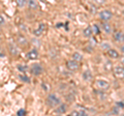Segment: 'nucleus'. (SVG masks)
<instances>
[{
  "label": "nucleus",
  "mask_w": 124,
  "mask_h": 116,
  "mask_svg": "<svg viewBox=\"0 0 124 116\" xmlns=\"http://www.w3.org/2000/svg\"><path fill=\"white\" fill-rule=\"evenodd\" d=\"M60 103H61V99L54 93L49 94L48 98H46V105L51 108H55L57 106H59Z\"/></svg>",
  "instance_id": "1"
},
{
  "label": "nucleus",
  "mask_w": 124,
  "mask_h": 116,
  "mask_svg": "<svg viewBox=\"0 0 124 116\" xmlns=\"http://www.w3.org/2000/svg\"><path fill=\"white\" fill-rule=\"evenodd\" d=\"M114 75L117 79H124V66L123 65H116L114 67Z\"/></svg>",
  "instance_id": "2"
},
{
  "label": "nucleus",
  "mask_w": 124,
  "mask_h": 116,
  "mask_svg": "<svg viewBox=\"0 0 124 116\" xmlns=\"http://www.w3.org/2000/svg\"><path fill=\"white\" fill-rule=\"evenodd\" d=\"M112 17H113V14H112V11L108 10V9H103L99 13V18L100 20H102L103 22H107V21H110Z\"/></svg>",
  "instance_id": "3"
},
{
  "label": "nucleus",
  "mask_w": 124,
  "mask_h": 116,
  "mask_svg": "<svg viewBox=\"0 0 124 116\" xmlns=\"http://www.w3.org/2000/svg\"><path fill=\"white\" fill-rule=\"evenodd\" d=\"M66 68L70 72H76L79 69V62L76 60H68L66 61Z\"/></svg>",
  "instance_id": "4"
},
{
  "label": "nucleus",
  "mask_w": 124,
  "mask_h": 116,
  "mask_svg": "<svg viewBox=\"0 0 124 116\" xmlns=\"http://www.w3.org/2000/svg\"><path fill=\"white\" fill-rule=\"evenodd\" d=\"M42 66L40 64H38V63H34L32 64V66H31V73L34 75V76H39L42 74Z\"/></svg>",
  "instance_id": "5"
},
{
  "label": "nucleus",
  "mask_w": 124,
  "mask_h": 116,
  "mask_svg": "<svg viewBox=\"0 0 124 116\" xmlns=\"http://www.w3.org/2000/svg\"><path fill=\"white\" fill-rule=\"evenodd\" d=\"M96 86L101 90H107L110 87V83L107 80H97L96 81Z\"/></svg>",
  "instance_id": "6"
},
{
  "label": "nucleus",
  "mask_w": 124,
  "mask_h": 116,
  "mask_svg": "<svg viewBox=\"0 0 124 116\" xmlns=\"http://www.w3.org/2000/svg\"><path fill=\"white\" fill-rule=\"evenodd\" d=\"M26 57L28 58V59H30V60H35V59L38 58V51L36 49H32L31 51H29L28 53H27Z\"/></svg>",
  "instance_id": "7"
},
{
  "label": "nucleus",
  "mask_w": 124,
  "mask_h": 116,
  "mask_svg": "<svg viewBox=\"0 0 124 116\" xmlns=\"http://www.w3.org/2000/svg\"><path fill=\"white\" fill-rule=\"evenodd\" d=\"M66 111H67V106H66V104H59V107H57L56 109H55V113L56 114H64V113H66Z\"/></svg>",
  "instance_id": "8"
},
{
  "label": "nucleus",
  "mask_w": 124,
  "mask_h": 116,
  "mask_svg": "<svg viewBox=\"0 0 124 116\" xmlns=\"http://www.w3.org/2000/svg\"><path fill=\"white\" fill-rule=\"evenodd\" d=\"M114 40L117 42H124V32L123 31H117L114 34Z\"/></svg>",
  "instance_id": "9"
},
{
  "label": "nucleus",
  "mask_w": 124,
  "mask_h": 116,
  "mask_svg": "<svg viewBox=\"0 0 124 116\" xmlns=\"http://www.w3.org/2000/svg\"><path fill=\"white\" fill-rule=\"evenodd\" d=\"M108 57H111V58H113V59H118L119 58V53L116 51L115 49H108Z\"/></svg>",
  "instance_id": "10"
},
{
  "label": "nucleus",
  "mask_w": 124,
  "mask_h": 116,
  "mask_svg": "<svg viewBox=\"0 0 124 116\" xmlns=\"http://www.w3.org/2000/svg\"><path fill=\"white\" fill-rule=\"evenodd\" d=\"M101 28L103 30V32H106L107 34L112 33V26L108 23H102L101 24Z\"/></svg>",
  "instance_id": "11"
},
{
  "label": "nucleus",
  "mask_w": 124,
  "mask_h": 116,
  "mask_svg": "<svg viewBox=\"0 0 124 116\" xmlns=\"http://www.w3.org/2000/svg\"><path fill=\"white\" fill-rule=\"evenodd\" d=\"M82 77H83V79L85 80V81H91L92 80V74H91V72L89 71V69H86L84 73H83V75H82Z\"/></svg>",
  "instance_id": "12"
},
{
  "label": "nucleus",
  "mask_w": 124,
  "mask_h": 116,
  "mask_svg": "<svg viewBox=\"0 0 124 116\" xmlns=\"http://www.w3.org/2000/svg\"><path fill=\"white\" fill-rule=\"evenodd\" d=\"M28 7L30 9H37L38 8V4L36 0H28Z\"/></svg>",
  "instance_id": "13"
},
{
  "label": "nucleus",
  "mask_w": 124,
  "mask_h": 116,
  "mask_svg": "<svg viewBox=\"0 0 124 116\" xmlns=\"http://www.w3.org/2000/svg\"><path fill=\"white\" fill-rule=\"evenodd\" d=\"M83 34H84V36H85V37H91V36H92V34H93L92 27H91V26H88L87 28H85Z\"/></svg>",
  "instance_id": "14"
},
{
  "label": "nucleus",
  "mask_w": 124,
  "mask_h": 116,
  "mask_svg": "<svg viewBox=\"0 0 124 116\" xmlns=\"http://www.w3.org/2000/svg\"><path fill=\"white\" fill-rule=\"evenodd\" d=\"M72 59L73 60H76V61H78V62H80V61H82L83 60V55L81 53H79V52H75L72 54Z\"/></svg>",
  "instance_id": "15"
},
{
  "label": "nucleus",
  "mask_w": 124,
  "mask_h": 116,
  "mask_svg": "<svg viewBox=\"0 0 124 116\" xmlns=\"http://www.w3.org/2000/svg\"><path fill=\"white\" fill-rule=\"evenodd\" d=\"M8 48H9V52L13 54V55H17V54H18V49L16 48V46H15V45L8 44Z\"/></svg>",
  "instance_id": "16"
},
{
  "label": "nucleus",
  "mask_w": 124,
  "mask_h": 116,
  "mask_svg": "<svg viewBox=\"0 0 124 116\" xmlns=\"http://www.w3.org/2000/svg\"><path fill=\"white\" fill-rule=\"evenodd\" d=\"M103 67H104L106 71H112V68H113V64H112L111 61H107V62L104 63Z\"/></svg>",
  "instance_id": "17"
},
{
  "label": "nucleus",
  "mask_w": 124,
  "mask_h": 116,
  "mask_svg": "<svg viewBox=\"0 0 124 116\" xmlns=\"http://www.w3.org/2000/svg\"><path fill=\"white\" fill-rule=\"evenodd\" d=\"M27 2H28V0H17V5L19 7H24Z\"/></svg>",
  "instance_id": "18"
},
{
  "label": "nucleus",
  "mask_w": 124,
  "mask_h": 116,
  "mask_svg": "<svg viewBox=\"0 0 124 116\" xmlns=\"http://www.w3.org/2000/svg\"><path fill=\"white\" fill-rule=\"evenodd\" d=\"M92 31H93V33H95V34H99L100 33V30L98 28L97 24H93L92 25Z\"/></svg>",
  "instance_id": "19"
},
{
  "label": "nucleus",
  "mask_w": 124,
  "mask_h": 116,
  "mask_svg": "<svg viewBox=\"0 0 124 116\" xmlns=\"http://www.w3.org/2000/svg\"><path fill=\"white\" fill-rule=\"evenodd\" d=\"M116 106L120 110H124V100H118V102H116Z\"/></svg>",
  "instance_id": "20"
},
{
  "label": "nucleus",
  "mask_w": 124,
  "mask_h": 116,
  "mask_svg": "<svg viewBox=\"0 0 124 116\" xmlns=\"http://www.w3.org/2000/svg\"><path fill=\"white\" fill-rule=\"evenodd\" d=\"M19 78H20L23 82H25V83H29L30 82V79L28 78V77H26L25 75H20L19 76Z\"/></svg>",
  "instance_id": "21"
},
{
  "label": "nucleus",
  "mask_w": 124,
  "mask_h": 116,
  "mask_svg": "<svg viewBox=\"0 0 124 116\" xmlns=\"http://www.w3.org/2000/svg\"><path fill=\"white\" fill-rule=\"evenodd\" d=\"M38 29H40L42 32H45L46 30V25L45 24V23H40V24L38 25Z\"/></svg>",
  "instance_id": "22"
},
{
  "label": "nucleus",
  "mask_w": 124,
  "mask_h": 116,
  "mask_svg": "<svg viewBox=\"0 0 124 116\" xmlns=\"http://www.w3.org/2000/svg\"><path fill=\"white\" fill-rule=\"evenodd\" d=\"M112 114H115V115L120 114V109H119L117 106H115V107L113 108V110H112Z\"/></svg>",
  "instance_id": "23"
},
{
  "label": "nucleus",
  "mask_w": 124,
  "mask_h": 116,
  "mask_svg": "<svg viewBox=\"0 0 124 116\" xmlns=\"http://www.w3.org/2000/svg\"><path fill=\"white\" fill-rule=\"evenodd\" d=\"M17 67H18L19 71H20V72H23V73H24L26 69H27V66H26V65H23V64H19Z\"/></svg>",
  "instance_id": "24"
},
{
  "label": "nucleus",
  "mask_w": 124,
  "mask_h": 116,
  "mask_svg": "<svg viewBox=\"0 0 124 116\" xmlns=\"http://www.w3.org/2000/svg\"><path fill=\"white\" fill-rule=\"evenodd\" d=\"M19 42L22 44V45H25V44H27V41H26V38L24 36L20 35V36H19Z\"/></svg>",
  "instance_id": "25"
},
{
  "label": "nucleus",
  "mask_w": 124,
  "mask_h": 116,
  "mask_svg": "<svg viewBox=\"0 0 124 116\" xmlns=\"http://www.w3.org/2000/svg\"><path fill=\"white\" fill-rule=\"evenodd\" d=\"M100 48H101L102 50H108L111 47H110V45L107 44V42H102L101 45H100Z\"/></svg>",
  "instance_id": "26"
},
{
  "label": "nucleus",
  "mask_w": 124,
  "mask_h": 116,
  "mask_svg": "<svg viewBox=\"0 0 124 116\" xmlns=\"http://www.w3.org/2000/svg\"><path fill=\"white\" fill-rule=\"evenodd\" d=\"M17 115H19V116H24V115H26V111L24 109H20V110L17 112Z\"/></svg>",
  "instance_id": "27"
},
{
  "label": "nucleus",
  "mask_w": 124,
  "mask_h": 116,
  "mask_svg": "<svg viewBox=\"0 0 124 116\" xmlns=\"http://www.w3.org/2000/svg\"><path fill=\"white\" fill-rule=\"evenodd\" d=\"M33 33H34V35H36V36H40L44 32H42L40 29H36V30H34V32H33Z\"/></svg>",
  "instance_id": "28"
},
{
  "label": "nucleus",
  "mask_w": 124,
  "mask_h": 116,
  "mask_svg": "<svg viewBox=\"0 0 124 116\" xmlns=\"http://www.w3.org/2000/svg\"><path fill=\"white\" fill-rule=\"evenodd\" d=\"M93 2H95V3H97V4H103V3H106V0H92Z\"/></svg>",
  "instance_id": "29"
},
{
  "label": "nucleus",
  "mask_w": 124,
  "mask_h": 116,
  "mask_svg": "<svg viewBox=\"0 0 124 116\" xmlns=\"http://www.w3.org/2000/svg\"><path fill=\"white\" fill-rule=\"evenodd\" d=\"M5 24V20H4V18H3L1 15H0V26H2V25H4Z\"/></svg>",
  "instance_id": "30"
},
{
  "label": "nucleus",
  "mask_w": 124,
  "mask_h": 116,
  "mask_svg": "<svg viewBox=\"0 0 124 116\" xmlns=\"http://www.w3.org/2000/svg\"><path fill=\"white\" fill-rule=\"evenodd\" d=\"M120 50H121V52H122V53L124 54V45L122 46V47H121V48H120Z\"/></svg>",
  "instance_id": "31"
},
{
  "label": "nucleus",
  "mask_w": 124,
  "mask_h": 116,
  "mask_svg": "<svg viewBox=\"0 0 124 116\" xmlns=\"http://www.w3.org/2000/svg\"><path fill=\"white\" fill-rule=\"evenodd\" d=\"M122 65H124V58L122 59Z\"/></svg>",
  "instance_id": "32"
},
{
  "label": "nucleus",
  "mask_w": 124,
  "mask_h": 116,
  "mask_svg": "<svg viewBox=\"0 0 124 116\" xmlns=\"http://www.w3.org/2000/svg\"><path fill=\"white\" fill-rule=\"evenodd\" d=\"M39 1H41V2H46V0H39Z\"/></svg>",
  "instance_id": "33"
},
{
  "label": "nucleus",
  "mask_w": 124,
  "mask_h": 116,
  "mask_svg": "<svg viewBox=\"0 0 124 116\" xmlns=\"http://www.w3.org/2000/svg\"><path fill=\"white\" fill-rule=\"evenodd\" d=\"M123 15H124V10H123Z\"/></svg>",
  "instance_id": "34"
}]
</instances>
